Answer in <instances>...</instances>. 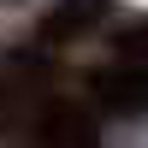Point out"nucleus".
<instances>
[{"label":"nucleus","mask_w":148,"mask_h":148,"mask_svg":"<svg viewBox=\"0 0 148 148\" xmlns=\"http://www.w3.org/2000/svg\"><path fill=\"white\" fill-rule=\"evenodd\" d=\"M89 95L107 107V113L130 119L148 107V65H136V59H113V65H95L89 71Z\"/></svg>","instance_id":"nucleus-1"},{"label":"nucleus","mask_w":148,"mask_h":148,"mask_svg":"<svg viewBox=\"0 0 148 148\" xmlns=\"http://www.w3.org/2000/svg\"><path fill=\"white\" fill-rule=\"evenodd\" d=\"M107 18H113V0H59V6L42 18V42L65 47V42H77V36L101 30Z\"/></svg>","instance_id":"nucleus-2"},{"label":"nucleus","mask_w":148,"mask_h":148,"mask_svg":"<svg viewBox=\"0 0 148 148\" xmlns=\"http://www.w3.org/2000/svg\"><path fill=\"white\" fill-rule=\"evenodd\" d=\"M42 148H101L95 119L83 107H71V101H53L42 113Z\"/></svg>","instance_id":"nucleus-3"},{"label":"nucleus","mask_w":148,"mask_h":148,"mask_svg":"<svg viewBox=\"0 0 148 148\" xmlns=\"http://www.w3.org/2000/svg\"><path fill=\"white\" fill-rule=\"evenodd\" d=\"M113 47H119V59H142V53H148V18L125 24V30L113 36Z\"/></svg>","instance_id":"nucleus-4"}]
</instances>
